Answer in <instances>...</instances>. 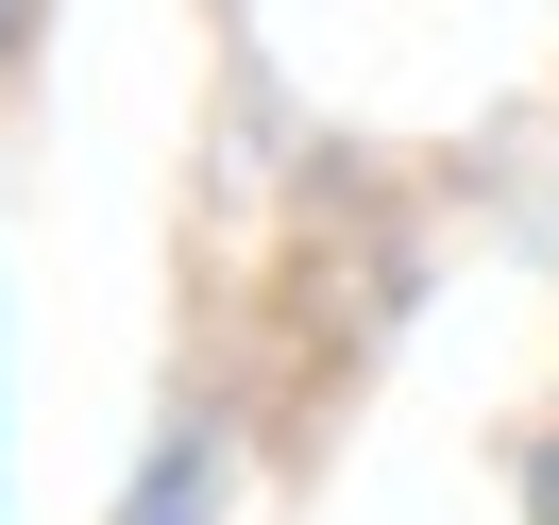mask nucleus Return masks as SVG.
<instances>
[{
  "label": "nucleus",
  "mask_w": 559,
  "mask_h": 525,
  "mask_svg": "<svg viewBox=\"0 0 559 525\" xmlns=\"http://www.w3.org/2000/svg\"><path fill=\"white\" fill-rule=\"evenodd\" d=\"M543 525H559V457H543Z\"/></svg>",
  "instance_id": "f257e3e1"
}]
</instances>
